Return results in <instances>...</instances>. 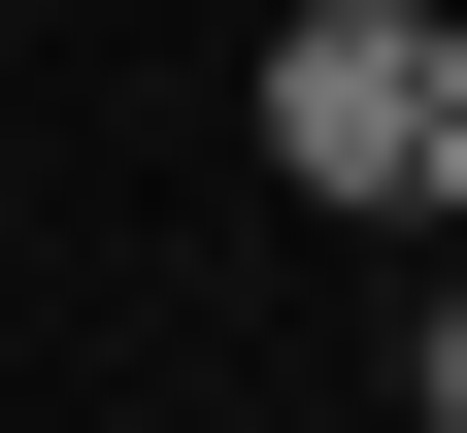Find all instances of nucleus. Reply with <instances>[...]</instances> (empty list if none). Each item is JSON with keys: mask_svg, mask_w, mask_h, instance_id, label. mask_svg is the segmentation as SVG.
<instances>
[{"mask_svg": "<svg viewBox=\"0 0 467 433\" xmlns=\"http://www.w3.org/2000/svg\"><path fill=\"white\" fill-rule=\"evenodd\" d=\"M434 34H467V0H434Z\"/></svg>", "mask_w": 467, "mask_h": 433, "instance_id": "3", "label": "nucleus"}, {"mask_svg": "<svg viewBox=\"0 0 467 433\" xmlns=\"http://www.w3.org/2000/svg\"><path fill=\"white\" fill-rule=\"evenodd\" d=\"M400 400H434V433H467V233H434V334H400Z\"/></svg>", "mask_w": 467, "mask_h": 433, "instance_id": "2", "label": "nucleus"}, {"mask_svg": "<svg viewBox=\"0 0 467 433\" xmlns=\"http://www.w3.org/2000/svg\"><path fill=\"white\" fill-rule=\"evenodd\" d=\"M267 167L368 201V233H467V34L434 0H301V34H267Z\"/></svg>", "mask_w": 467, "mask_h": 433, "instance_id": "1", "label": "nucleus"}]
</instances>
